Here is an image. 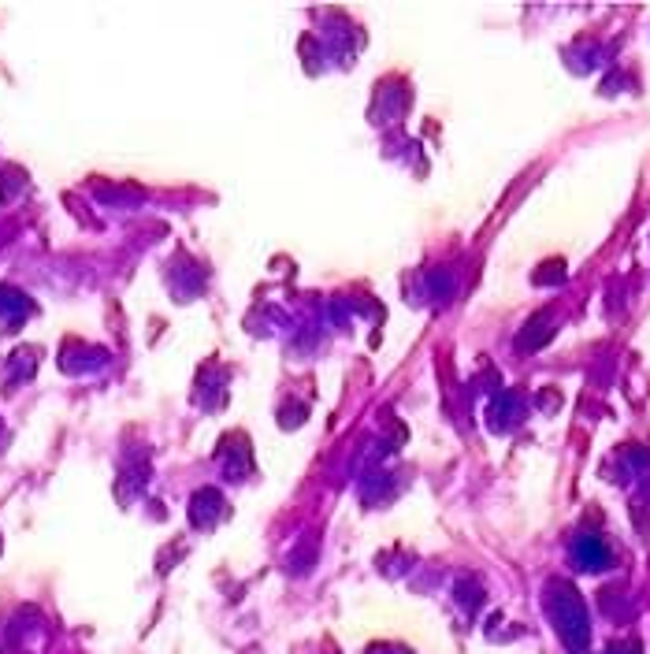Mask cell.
Segmentation results:
<instances>
[{"mask_svg":"<svg viewBox=\"0 0 650 654\" xmlns=\"http://www.w3.org/2000/svg\"><path fill=\"white\" fill-rule=\"evenodd\" d=\"M561 599L550 602V614H554V621H558L561 636H565V643H569L572 651H584L587 643V617H584V606L576 602V595H572L569 588H558Z\"/></svg>","mask_w":650,"mask_h":654,"instance_id":"obj_1","label":"cell"}]
</instances>
